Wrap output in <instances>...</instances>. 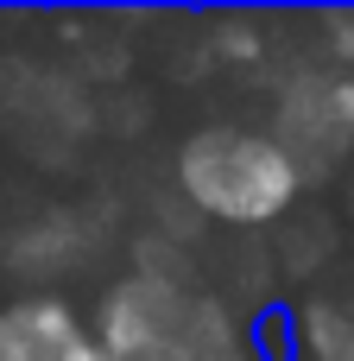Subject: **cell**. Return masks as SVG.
Masks as SVG:
<instances>
[{
  "instance_id": "4",
  "label": "cell",
  "mask_w": 354,
  "mask_h": 361,
  "mask_svg": "<svg viewBox=\"0 0 354 361\" xmlns=\"http://www.w3.org/2000/svg\"><path fill=\"white\" fill-rule=\"evenodd\" d=\"M323 114H329L336 140H342V146H354V76H336V82H323Z\"/></svg>"
},
{
  "instance_id": "3",
  "label": "cell",
  "mask_w": 354,
  "mask_h": 361,
  "mask_svg": "<svg viewBox=\"0 0 354 361\" xmlns=\"http://www.w3.org/2000/svg\"><path fill=\"white\" fill-rule=\"evenodd\" d=\"M291 330L304 361H354V311L342 298H304Z\"/></svg>"
},
{
  "instance_id": "1",
  "label": "cell",
  "mask_w": 354,
  "mask_h": 361,
  "mask_svg": "<svg viewBox=\"0 0 354 361\" xmlns=\"http://www.w3.org/2000/svg\"><path fill=\"white\" fill-rule=\"evenodd\" d=\"M89 336L108 361H253L241 324L222 311V298L190 292L171 273L114 279Z\"/></svg>"
},
{
  "instance_id": "7",
  "label": "cell",
  "mask_w": 354,
  "mask_h": 361,
  "mask_svg": "<svg viewBox=\"0 0 354 361\" xmlns=\"http://www.w3.org/2000/svg\"><path fill=\"white\" fill-rule=\"evenodd\" d=\"M348 216H354V171H348Z\"/></svg>"
},
{
  "instance_id": "5",
  "label": "cell",
  "mask_w": 354,
  "mask_h": 361,
  "mask_svg": "<svg viewBox=\"0 0 354 361\" xmlns=\"http://www.w3.org/2000/svg\"><path fill=\"white\" fill-rule=\"evenodd\" d=\"M329 32L342 38V51H336V57H348V63H354V19H329Z\"/></svg>"
},
{
  "instance_id": "2",
  "label": "cell",
  "mask_w": 354,
  "mask_h": 361,
  "mask_svg": "<svg viewBox=\"0 0 354 361\" xmlns=\"http://www.w3.org/2000/svg\"><path fill=\"white\" fill-rule=\"evenodd\" d=\"M177 190L196 216L228 228H266L304 197L298 159L266 127H203L177 152Z\"/></svg>"
},
{
  "instance_id": "6",
  "label": "cell",
  "mask_w": 354,
  "mask_h": 361,
  "mask_svg": "<svg viewBox=\"0 0 354 361\" xmlns=\"http://www.w3.org/2000/svg\"><path fill=\"white\" fill-rule=\"evenodd\" d=\"M70 361H108V355H101V349H95V336H89V343H82V349H76Z\"/></svg>"
}]
</instances>
